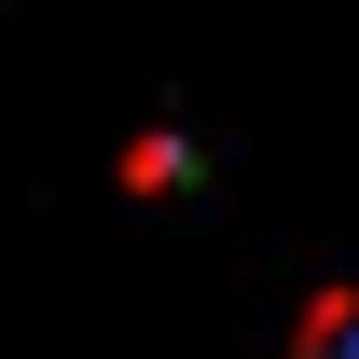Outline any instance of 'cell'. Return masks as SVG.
<instances>
[{"mask_svg": "<svg viewBox=\"0 0 359 359\" xmlns=\"http://www.w3.org/2000/svg\"><path fill=\"white\" fill-rule=\"evenodd\" d=\"M290 359H359V290H304V318H290Z\"/></svg>", "mask_w": 359, "mask_h": 359, "instance_id": "6da1fadb", "label": "cell"}, {"mask_svg": "<svg viewBox=\"0 0 359 359\" xmlns=\"http://www.w3.org/2000/svg\"><path fill=\"white\" fill-rule=\"evenodd\" d=\"M111 180H125V194H180V180H194V138H180V125L125 138V166H111Z\"/></svg>", "mask_w": 359, "mask_h": 359, "instance_id": "7a4b0ae2", "label": "cell"}]
</instances>
